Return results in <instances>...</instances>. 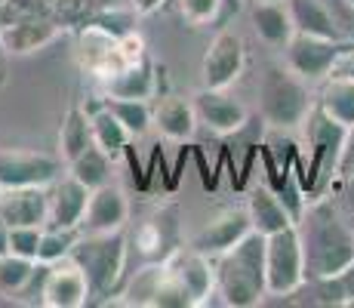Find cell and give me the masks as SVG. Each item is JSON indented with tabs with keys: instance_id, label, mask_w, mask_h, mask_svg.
<instances>
[{
	"instance_id": "cell-24",
	"label": "cell",
	"mask_w": 354,
	"mask_h": 308,
	"mask_svg": "<svg viewBox=\"0 0 354 308\" xmlns=\"http://www.w3.org/2000/svg\"><path fill=\"white\" fill-rule=\"evenodd\" d=\"M317 108H324L333 120L354 129V80L326 78L321 93H317Z\"/></svg>"
},
{
	"instance_id": "cell-11",
	"label": "cell",
	"mask_w": 354,
	"mask_h": 308,
	"mask_svg": "<svg viewBox=\"0 0 354 308\" xmlns=\"http://www.w3.org/2000/svg\"><path fill=\"white\" fill-rule=\"evenodd\" d=\"M194 111H197V120L203 127H209L213 133L219 136H228V133H237V129L247 127L250 120V111L241 99L228 96L225 90H209V87H201L194 96Z\"/></svg>"
},
{
	"instance_id": "cell-1",
	"label": "cell",
	"mask_w": 354,
	"mask_h": 308,
	"mask_svg": "<svg viewBox=\"0 0 354 308\" xmlns=\"http://www.w3.org/2000/svg\"><path fill=\"white\" fill-rule=\"evenodd\" d=\"M299 237H302L305 250V271L308 280H324L336 278L354 262V231L336 207L326 201L311 203L305 213L296 219Z\"/></svg>"
},
{
	"instance_id": "cell-8",
	"label": "cell",
	"mask_w": 354,
	"mask_h": 308,
	"mask_svg": "<svg viewBox=\"0 0 354 308\" xmlns=\"http://www.w3.org/2000/svg\"><path fill=\"white\" fill-rule=\"evenodd\" d=\"M243 65H247L243 40L234 31H219L201 59V80L209 90H228L243 74Z\"/></svg>"
},
{
	"instance_id": "cell-33",
	"label": "cell",
	"mask_w": 354,
	"mask_h": 308,
	"mask_svg": "<svg viewBox=\"0 0 354 308\" xmlns=\"http://www.w3.org/2000/svg\"><path fill=\"white\" fill-rule=\"evenodd\" d=\"M336 284H339V293H342V305H354V262L342 275H336Z\"/></svg>"
},
{
	"instance_id": "cell-22",
	"label": "cell",
	"mask_w": 354,
	"mask_h": 308,
	"mask_svg": "<svg viewBox=\"0 0 354 308\" xmlns=\"http://www.w3.org/2000/svg\"><path fill=\"white\" fill-rule=\"evenodd\" d=\"M292 25L299 34H315V37H333L345 40L342 28H339L336 16L330 12L326 0H287Z\"/></svg>"
},
{
	"instance_id": "cell-30",
	"label": "cell",
	"mask_w": 354,
	"mask_h": 308,
	"mask_svg": "<svg viewBox=\"0 0 354 308\" xmlns=\"http://www.w3.org/2000/svg\"><path fill=\"white\" fill-rule=\"evenodd\" d=\"M40 231H44V225H12V228H10V253L37 259Z\"/></svg>"
},
{
	"instance_id": "cell-35",
	"label": "cell",
	"mask_w": 354,
	"mask_h": 308,
	"mask_svg": "<svg viewBox=\"0 0 354 308\" xmlns=\"http://www.w3.org/2000/svg\"><path fill=\"white\" fill-rule=\"evenodd\" d=\"M6 80H10V50L0 37V87H6Z\"/></svg>"
},
{
	"instance_id": "cell-2",
	"label": "cell",
	"mask_w": 354,
	"mask_h": 308,
	"mask_svg": "<svg viewBox=\"0 0 354 308\" xmlns=\"http://www.w3.org/2000/svg\"><path fill=\"white\" fill-rule=\"evenodd\" d=\"M216 293L231 308H253L268 296L265 280V235L253 228L231 250L213 256Z\"/></svg>"
},
{
	"instance_id": "cell-17",
	"label": "cell",
	"mask_w": 354,
	"mask_h": 308,
	"mask_svg": "<svg viewBox=\"0 0 354 308\" xmlns=\"http://www.w3.org/2000/svg\"><path fill=\"white\" fill-rule=\"evenodd\" d=\"M59 25L50 22V19H37V16H16L0 28V37H3L10 56H28V53L44 50L46 44L59 37Z\"/></svg>"
},
{
	"instance_id": "cell-16",
	"label": "cell",
	"mask_w": 354,
	"mask_h": 308,
	"mask_svg": "<svg viewBox=\"0 0 354 308\" xmlns=\"http://www.w3.org/2000/svg\"><path fill=\"white\" fill-rule=\"evenodd\" d=\"M93 188H86L80 179H74L71 173L59 176L50 185V225H62V228H80L86 213V203H90Z\"/></svg>"
},
{
	"instance_id": "cell-6",
	"label": "cell",
	"mask_w": 354,
	"mask_h": 308,
	"mask_svg": "<svg viewBox=\"0 0 354 308\" xmlns=\"http://www.w3.org/2000/svg\"><path fill=\"white\" fill-rule=\"evenodd\" d=\"M351 40H333V37H315V34H292L290 44L283 46L287 53V68L299 74L308 84H321L330 78L333 62L339 59V53L348 46Z\"/></svg>"
},
{
	"instance_id": "cell-23",
	"label": "cell",
	"mask_w": 354,
	"mask_h": 308,
	"mask_svg": "<svg viewBox=\"0 0 354 308\" xmlns=\"http://www.w3.org/2000/svg\"><path fill=\"white\" fill-rule=\"evenodd\" d=\"M93 145V123H90V111L80 105H71L65 111V120L59 127V157L68 163L74 161L80 152Z\"/></svg>"
},
{
	"instance_id": "cell-28",
	"label": "cell",
	"mask_w": 354,
	"mask_h": 308,
	"mask_svg": "<svg viewBox=\"0 0 354 308\" xmlns=\"http://www.w3.org/2000/svg\"><path fill=\"white\" fill-rule=\"evenodd\" d=\"M105 105H108V111H111L114 118L124 123L127 133L133 136V139L145 136L148 129L154 127V111H151V105H148V102H142V99H111V96H108Z\"/></svg>"
},
{
	"instance_id": "cell-34",
	"label": "cell",
	"mask_w": 354,
	"mask_h": 308,
	"mask_svg": "<svg viewBox=\"0 0 354 308\" xmlns=\"http://www.w3.org/2000/svg\"><path fill=\"white\" fill-rule=\"evenodd\" d=\"M163 3H167V0H133V10L139 12V16H151V12H158Z\"/></svg>"
},
{
	"instance_id": "cell-12",
	"label": "cell",
	"mask_w": 354,
	"mask_h": 308,
	"mask_svg": "<svg viewBox=\"0 0 354 308\" xmlns=\"http://www.w3.org/2000/svg\"><path fill=\"white\" fill-rule=\"evenodd\" d=\"M250 231H253V222H250L247 207H225L213 219H207V225L194 235L192 246L197 253L213 259V256H219V253L231 250V246L241 241L243 235H250Z\"/></svg>"
},
{
	"instance_id": "cell-29",
	"label": "cell",
	"mask_w": 354,
	"mask_h": 308,
	"mask_svg": "<svg viewBox=\"0 0 354 308\" xmlns=\"http://www.w3.org/2000/svg\"><path fill=\"white\" fill-rule=\"evenodd\" d=\"M80 237V228H62V225H44L40 231V244H37V262L53 265V262H62V259L71 256L74 244Z\"/></svg>"
},
{
	"instance_id": "cell-32",
	"label": "cell",
	"mask_w": 354,
	"mask_h": 308,
	"mask_svg": "<svg viewBox=\"0 0 354 308\" xmlns=\"http://www.w3.org/2000/svg\"><path fill=\"white\" fill-rule=\"evenodd\" d=\"M330 78H345V80H354V44H348L342 53H339V59L333 62V71Z\"/></svg>"
},
{
	"instance_id": "cell-37",
	"label": "cell",
	"mask_w": 354,
	"mask_h": 308,
	"mask_svg": "<svg viewBox=\"0 0 354 308\" xmlns=\"http://www.w3.org/2000/svg\"><path fill=\"white\" fill-rule=\"evenodd\" d=\"M345 3H348V6H351V10H354V0H345Z\"/></svg>"
},
{
	"instance_id": "cell-26",
	"label": "cell",
	"mask_w": 354,
	"mask_h": 308,
	"mask_svg": "<svg viewBox=\"0 0 354 308\" xmlns=\"http://www.w3.org/2000/svg\"><path fill=\"white\" fill-rule=\"evenodd\" d=\"M90 123H93V142H96V145L105 154L120 157V154L127 152V145H129V139H133V136L127 133L124 123H120L111 111H108V105H102V108H96V111H90Z\"/></svg>"
},
{
	"instance_id": "cell-21",
	"label": "cell",
	"mask_w": 354,
	"mask_h": 308,
	"mask_svg": "<svg viewBox=\"0 0 354 308\" xmlns=\"http://www.w3.org/2000/svg\"><path fill=\"white\" fill-rule=\"evenodd\" d=\"M197 111L192 99H182V96H167V99L158 102L154 108V127H158L160 136L173 142H185L194 136L197 129Z\"/></svg>"
},
{
	"instance_id": "cell-10",
	"label": "cell",
	"mask_w": 354,
	"mask_h": 308,
	"mask_svg": "<svg viewBox=\"0 0 354 308\" xmlns=\"http://www.w3.org/2000/svg\"><path fill=\"white\" fill-rule=\"evenodd\" d=\"M302 127H305V133H308V145H311V176H321V170L336 163L339 152H342L345 142H348L351 129L345 127V123L333 120L324 108H317V102L308 111Z\"/></svg>"
},
{
	"instance_id": "cell-13",
	"label": "cell",
	"mask_w": 354,
	"mask_h": 308,
	"mask_svg": "<svg viewBox=\"0 0 354 308\" xmlns=\"http://www.w3.org/2000/svg\"><path fill=\"white\" fill-rule=\"evenodd\" d=\"M163 265H167V269L176 275V280L192 293L194 305H203L207 302V296H213V290H216L213 259L203 256V253H197L194 246H188V250L185 246L173 250L167 259H163Z\"/></svg>"
},
{
	"instance_id": "cell-27",
	"label": "cell",
	"mask_w": 354,
	"mask_h": 308,
	"mask_svg": "<svg viewBox=\"0 0 354 308\" xmlns=\"http://www.w3.org/2000/svg\"><path fill=\"white\" fill-rule=\"evenodd\" d=\"M34 271H37V259L3 253L0 256V296L19 299L25 293V287L31 284Z\"/></svg>"
},
{
	"instance_id": "cell-14",
	"label": "cell",
	"mask_w": 354,
	"mask_h": 308,
	"mask_svg": "<svg viewBox=\"0 0 354 308\" xmlns=\"http://www.w3.org/2000/svg\"><path fill=\"white\" fill-rule=\"evenodd\" d=\"M0 219L6 225H46L50 222V185L0 188Z\"/></svg>"
},
{
	"instance_id": "cell-9",
	"label": "cell",
	"mask_w": 354,
	"mask_h": 308,
	"mask_svg": "<svg viewBox=\"0 0 354 308\" xmlns=\"http://www.w3.org/2000/svg\"><path fill=\"white\" fill-rule=\"evenodd\" d=\"M93 299L90 280L80 271V265L71 256L62 262L46 265L44 290H40V305L46 308H84Z\"/></svg>"
},
{
	"instance_id": "cell-19",
	"label": "cell",
	"mask_w": 354,
	"mask_h": 308,
	"mask_svg": "<svg viewBox=\"0 0 354 308\" xmlns=\"http://www.w3.org/2000/svg\"><path fill=\"white\" fill-rule=\"evenodd\" d=\"M247 213H250V222L259 235H277V231L290 228L296 225V213L283 203V197L277 191L265 188V185H256L247 197Z\"/></svg>"
},
{
	"instance_id": "cell-38",
	"label": "cell",
	"mask_w": 354,
	"mask_h": 308,
	"mask_svg": "<svg viewBox=\"0 0 354 308\" xmlns=\"http://www.w3.org/2000/svg\"><path fill=\"white\" fill-rule=\"evenodd\" d=\"M250 3H256V0H250Z\"/></svg>"
},
{
	"instance_id": "cell-31",
	"label": "cell",
	"mask_w": 354,
	"mask_h": 308,
	"mask_svg": "<svg viewBox=\"0 0 354 308\" xmlns=\"http://www.w3.org/2000/svg\"><path fill=\"white\" fill-rule=\"evenodd\" d=\"M225 0H179V12L188 25H207L219 19Z\"/></svg>"
},
{
	"instance_id": "cell-4",
	"label": "cell",
	"mask_w": 354,
	"mask_h": 308,
	"mask_svg": "<svg viewBox=\"0 0 354 308\" xmlns=\"http://www.w3.org/2000/svg\"><path fill=\"white\" fill-rule=\"evenodd\" d=\"M71 259L90 280L93 296H108L118 287L127 265V235L118 231H80Z\"/></svg>"
},
{
	"instance_id": "cell-18",
	"label": "cell",
	"mask_w": 354,
	"mask_h": 308,
	"mask_svg": "<svg viewBox=\"0 0 354 308\" xmlns=\"http://www.w3.org/2000/svg\"><path fill=\"white\" fill-rule=\"evenodd\" d=\"M250 22H253L259 40L268 46H277V50H283L290 44V37L296 34L287 0H256V3H250Z\"/></svg>"
},
{
	"instance_id": "cell-36",
	"label": "cell",
	"mask_w": 354,
	"mask_h": 308,
	"mask_svg": "<svg viewBox=\"0 0 354 308\" xmlns=\"http://www.w3.org/2000/svg\"><path fill=\"white\" fill-rule=\"evenodd\" d=\"M3 253H10V225L0 219V256H3Z\"/></svg>"
},
{
	"instance_id": "cell-25",
	"label": "cell",
	"mask_w": 354,
	"mask_h": 308,
	"mask_svg": "<svg viewBox=\"0 0 354 308\" xmlns=\"http://www.w3.org/2000/svg\"><path fill=\"white\" fill-rule=\"evenodd\" d=\"M111 163H114V157L105 154L96 142H93L86 152H80L74 161H68L65 170L74 176V179L84 182L86 188H99V185H105L111 179Z\"/></svg>"
},
{
	"instance_id": "cell-15",
	"label": "cell",
	"mask_w": 354,
	"mask_h": 308,
	"mask_svg": "<svg viewBox=\"0 0 354 308\" xmlns=\"http://www.w3.org/2000/svg\"><path fill=\"white\" fill-rule=\"evenodd\" d=\"M127 219H129V201L124 188L105 182L99 188H93L80 231H118L127 225Z\"/></svg>"
},
{
	"instance_id": "cell-5",
	"label": "cell",
	"mask_w": 354,
	"mask_h": 308,
	"mask_svg": "<svg viewBox=\"0 0 354 308\" xmlns=\"http://www.w3.org/2000/svg\"><path fill=\"white\" fill-rule=\"evenodd\" d=\"M265 280H268V296H292L308 284L305 250L296 225L265 237Z\"/></svg>"
},
{
	"instance_id": "cell-7",
	"label": "cell",
	"mask_w": 354,
	"mask_h": 308,
	"mask_svg": "<svg viewBox=\"0 0 354 308\" xmlns=\"http://www.w3.org/2000/svg\"><path fill=\"white\" fill-rule=\"evenodd\" d=\"M62 157L25 148H0V188H31V185H53L62 170Z\"/></svg>"
},
{
	"instance_id": "cell-39",
	"label": "cell",
	"mask_w": 354,
	"mask_h": 308,
	"mask_svg": "<svg viewBox=\"0 0 354 308\" xmlns=\"http://www.w3.org/2000/svg\"><path fill=\"white\" fill-rule=\"evenodd\" d=\"M0 3H6V0H0Z\"/></svg>"
},
{
	"instance_id": "cell-3",
	"label": "cell",
	"mask_w": 354,
	"mask_h": 308,
	"mask_svg": "<svg viewBox=\"0 0 354 308\" xmlns=\"http://www.w3.org/2000/svg\"><path fill=\"white\" fill-rule=\"evenodd\" d=\"M315 108L308 80H302L287 65H268L259 78V111L262 120L274 129L302 127Z\"/></svg>"
},
{
	"instance_id": "cell-20",
	"label": "cell",
	"mask_w": 354,
	"mask_h": 308,
	"mask_svg": "<svg viewBox=\"0 0 354 308\" xmlns=\"http://www.w3.org/2000/svg\"><path fill=\"white\" fill-rule=\"evenodd\" d=\"M105 90L111 99H142L148 102L158 90V78H154V65L145 56L127 62V65L114 68L105 80Z\"/></svg>"
}]
</instances>
